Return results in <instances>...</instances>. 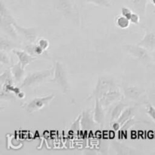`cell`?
<instances>
[{
    "mask_svg": "<svg viewBox=\"0 0 155 155\" xmlns=\"http://www.w3.org/2000/svg\"><path fill=\"white\" fill-rule=\"evenodd\" d=\"M89 98H98L105 109L110 108L117 102L125 99L119 85L110 77H100L98 78Z\"/></svg>",
    "mask_w": 155,
    "mask_h": 155,
    "instance_id": "obj_1",
    "label": "cell"
},
{
    "mask_svg": "<svg viewBox=\"0 0 155 155\" xmlns=\"http://www.w3.org/2000/svg\"><path fill=\"white\" fill-rule=\"evenodd\" d=\"M54 68H48L40 71H35L32 72L27 73V75L24 78L21 84H19L20 88H35L45 82L49 81L50 79L54 76Z\"/></svg>",
    "mask_w": 155,
    "mask_h": 155,
    "instance_id": "obj_2",
    "label": "cell"
},
{
    "mask_svg": "<svg viewBox=\"0 0 155 155\" xmlns=\"http://www.w3.org/2000/svg\"><path fill=\"white\" fill-rule=\"evenodd\" d=\"M15 21V19L14 18V17L5 5L2 0H1V5H0V27H1V30L9 37L15 40L18 39L19 35L14 26Z\"/></svg>",
    "mask_w": 155,
    "mask_h": 155,
    "instance_id": "obj_3",
    "label": "cell"
},
{
    "mask_svg": "<svg viewBox=\"0 0 155 155\" xmlns=\"http://www.w3.org/2000/svg\"><path fill=\"white\" fill-rule=\"evenodd\" d=\"M54 68V76L48 82L55 84L63 94H68L70 91V84L64 65L61 62H56Z\"/></svg>",
    "mask_w": 155,
    "mask_h": 155,
    "instance_id": "obj_4",
    "label": "cell"
},
{
    "mask_svg": "<svg viewBox=\"0 0 155 155\" xmlns=\"http://www.w3.org/2000/svg\"><path fill=\"white\" fill-rule=\"evenodd\" d=\"M123 49L132 57L137 59L141 63L145 65L151 63L153 59L150 51H148L147 49L144 48L143 46L138 45L137 43L136 45L126 44V45L123 46Z\"/></svg>",
    "mask_w": 155,
    "mask_h": 155,
    "instance_id": "obj_5",
    "label": "cell"
},
{
    "mask_svg": "<svg viewBox=\"0 0 155 155\" xmlns=\"http://www.w3.org/2000/svg\"><path fill=\"white\" fill-rule=\"evenodd\" d=\"M54 97H55V95L54 94H48L43 97H34L29 102L23 104L22 107L28 113H33L48 106Z\"/></svg>",
    "mask_w": 155,
    "mask_h": 155,
    "instance_id": "obj_6",
    "label": "cell"
},
{
    "mask_svg": "<svg viewBox=\"0 0 155 155\" xmlns=\"http://www.w3.org/2000/svg\"><path fill=\"white\" fill-rule=\"evenodd\" d=\"M123 93H124V98L127 99L131 101H134L135 103H145V94L146 91L142 87L135 86V85H129L123 88Z\"/></svg>",
    "mask_w": 155,
    "mask_h": 155,
    "instance_id": "obj_7",
    "label": "cell"
},
{
    "mask_svg": "<svg viewBox=\"0 0 155 155\" xmlns=\"http://www.w3.org/2000/svg\"><path fill=\"white\" fill-rule=\"evenodd\" d=\"M140 105V103H136L135 105H130L129 106H127L124 109V112H122L120 116L118 118V119H117L116 121L110 123L111 124L112 129L114 131H116V132L117 131H120V129H121L122 126L126 122H127L129 119H130L135 116V115L137 112Z\"/></svg>",
    "mask_w": 155,
    "mask_h": 155,
    "instance_id": "obj_8",
    "label": "cell"
},
{
    "mask_svg": "<svg viewBox=\"0 0 155 155\" xmlns=\"http://www.w3.org/2000/svg\"><path fill=\"white\" fill-rule=\"evenodd\" d=\"M101 127L94 119L93 109H85L81 113V128L83 132H90Z\"/></svg>",
    "mask_w": 155,
    "mask_h": 155,
    "instance_id": "obj_9",
    "label": "cell"
},
{
    "mask_svg": "<svg viewBox=\"0 0 155 155\" xmlns=\"http://www.w3.org/2000/svg\"><path fill=\"white\" fill-rule=\"evenodd\" d=\"M14 26H15L18 35L24 37L27 42L30 43H34L36 42V40H38V32L36 28L21 27L16 22V21L14 23Z\"/></svg>",
    "mask_w": 155,
    "mask_h": 155,
    "instance_id": "obj_10",
    "label": "cell"
},
{
    "mask_svg": "<svg viewBox=\"0 0 155 155\" xmlns=\"http://www.w3.org/2000/svg\"><path fill=\"white\" fill-rule=\"evenodd\" d=\"M129 106H130V104L127 101H125L124 99H123V100H120V101L117 102L114 104L112 105L110 107V112H109L110 123L113 122L118 119V118L120 116V115L124 112V109Z\"/></svg>",
    "mask_w": 155,
    "mask_h": 155,
    "instance_id": "obj_11",
    "label": "cell"
},
{
    "mask_svg": "<svg viewBox=\"0 0 155 155\" xmlns=\"http://www.w3.org/2000/svg\"><path fill=\"white\" fill-rule=\"evenodd\" d=\"M12 53L18 57V62L21 64V65H22V67L24 68H25L27 65H29L30 63H32L33 61L36 60V59H38V58L34 57V56L29 54V53H27V52H26L25 50L20 48L14 49V50H12Z\"/></svg>",
    "mask_w": 155,
    "mask_h": 155,
    "instance_id": "obj_12",
    "label": "cell"
},
{
    "mask_svg": "<svg viewBox=\"0 0 155 155\" xmlns=\"http://www.w3.org/2000/svg\"><path fill=\"white\" fill-rule=\"evenodd\" d=\"M106 109L98 98H95V107L93 109L94 119L101 127L104 124L106 116Z\"/></svg>",
    "mask_w": 155,
    "mask_h": 155,
    "instance_id": "obj_13",
    "label": "cell"
},
{
    "mask_svg": "<svg viewBox=\"0 0 155 155\" xmlns=\"http://www.w3.org/2000/svg\"><path fill=\"white\" fill-rule=\"evenodd\" d=\"M137 44L147 49L148 51L152 52L155 50V33L147 30L142 39Z\"/></svg>",
    "mask_w": 155,
    "mask_h": 155,
    "instance_id": "obj_14",
    "label": "cell"
},
{
    "mask_svg": "<svg viewBox=\"0 0 155 155\" xmlns=\"http://www.w3.org/2000/svg\"><path fill=\"white\" fill-rule=\"evenodd\" d=\"M21 49L25 50L26 52L30 54L31 56H34V57L39 58L44 56V57H47V51H45L43 49L41 46H39L37 43H29L27 45L21 46Z\"/></svg>",
    "mask_w": 155,
    "mask_h": 155,
    "instance_id": "obj_15",
    "label": "cell"
},
{
    "mask_svg": "<svg viewBox=\"0 0 155 155\" xmlns=\"http://www.w3.org/2000/svg\"><path fill=\"white\" fill-rule=\"evenodd\" d=\"M11 71H12V75L15 79V84L18 85L22 82L24 78H25V68H24L19 62L17 63L13 64L10 67Z\"/></svg>",
    "mask_w": 155,
    "mask_h": 155,
    "instance_id": "obj_16",
    "label": "cell"
},
{
    "mask_svg": "<svg viewBox=\"0 0 155 155\" xmlns=\"http://www.w3.org/2000/svg\"><path fill=\"white\" fill-rule=\"evenodd\" d=\"M111 147L117 154H135L137 153L134 147H129L117 141H111Z\"/></svg>",
    "mask_w": 155,
    "mask_h": 155,
    "instance_id": "obj_17",
    "label": "cell"
},
{
    "mask_svg": "<svg viewBox=\"0 0 155 155\" xmlns=\"http://www.w3.org/2000/svg\"><path fill=\"white\" fill-rule=\"evenodd\" d=\"M16 48L21 49V46L15 43L13 40L8 39L6 36L5 37V36H2L0 37V50L9 53L10 51H12L14 49Z\"/></svg>",
    "mask_w": 155,
    "mask_h": 155,
    "instance_id": "obj_18",
    "label": "cell"
},
{
    "mask_svg": "<svg viewBox=\"0 0 155 155\" xmlns=\"http://www.w3.org/2000/svg\"><path fill=\"white\" fill-rule=\"evenodd\" d=\"M148 0H130L133 9L140 16H145Z\"/></svg>",
    "mask_w": 155,
    "mask_h": 155,
    "instance_id": "obj_19",
    "label": "cell"
},
{
    "mask_svg": "<svg viewBox=\"0 0 155 155\" xmlns=\"http://www.w3.org/2000/svg\"><path fill=\"white\" fill-rule=\"evenodd\" d=\"M58 9L66 17L70 16L73 13L72 5L69 0H59Z\"/></svg>",
    "mask_w": 155,
    "mask_h": 155,
    "instance_id": "obj_20",
    "label": "cell"
},
{
    "mask_svg": "<svg viewBox=\"0 0 155 155\" xmlns=\"http://www.w3.org/2000/svg\"><path fill=\"white\" fill-rule=\"evenodd\" d=\"M0 81H1V86L6 84H15V79L12 75L10 68H6L4 71H2L1 75H0Z\"/></svg>",
    "mask_w": 155,
    "mask_h": 155,
    "instance_id": "obj_21",
    "label": "cell"
},
{
    "mask_svg": "<svg viewBox=\"0 0 155 155\" xmlns=\"http://www.w3.org/2000/svg\"><path fill=\"white\" fill-rule=\"evenodd\" d=\"M0 99L1 100H5V101H16L18 97L11 91L3 88V87H1Z\"/></svg>",
    "mask_w": 155,
    "mask_h": 155,
    "instance_id": "obj_22",
    "label": "cell"
},
{
    "mask_svg": "<svg viewBox=\"0 0 155 155\" xmlns=\"http://www.w3.org/2000/svg\"><path fill=\"white\" fill-rule=\"evenodd\" d=\"M13 59L10 57L8 53L0 50V63H1V68L5 66L6 68H10L13 63Z\"/></svg>",
    "mask_w": 155,
    "mask_h": 155,
    "instance_id": "obj_23",
    "label": "cell"
},
{
    "mask_svg": "<svg viewBox=\"0 0 155 155\" xmlns=\"http://www.w3.org/2000/svg\"><path fill=\"white\" fill-rule=\"evenodd\" d=\"M115 24H116L117 27H118L120 29H127L130 27V19L127 18V17L124 16V15H117L115 18Z\"/></svg>",
    "mask_w": 155,
    "mask_h": 155,
    "instance_id": "obj_24",
    "label": "cell"
},
{
    "mask_svg": "<svg viewBox=\"0 0 155 155\" xmlns=\"http://www.w3.org/2000/svg\"><path fill=\"white\" fill-rule=\"evenodd\" d=\"M140 122V120H137L136 118L133 117V118L129 119L128 121L126 122L123 125L121 129H120V133L122 134V135H125L126 132H127V130H129L132 126H133L135 124H136V123H139Z\"/></svg>",
    "mask_w": 155,
    "mask_h": 155,
    "instance_id": "obj_25",
    "label": "cell"
},
{
    "mask_svg": "<svg viewBox=\"0 0 155 155\" xmlns=\"http://www.w3.org/2000/svg\"><path fill=\"white\" fill-rule=\"evenodd\" d=\"M82 131L81 128V114L77 117V119L72 123L71 128H70V132H73L74 134H78Z\"/></svg>",
    "mask_w": 155,
    "mask_h": 155,
    "instance_id": "obj_26",
    "label": "cell"
},
{
    "mask_svg": "<svg viewBox=\"0 0 155 155\" xmlns=\"http://www.w3.org/2000/svg\"><path fill=\"white\" fill-rule=\"evenodd\" d=\"M86 2L92 3L97 6L102 8H110L111 7V4L107 0H86Z\"/></svg>",
    "mask_w": 155,
    "mask_h": 155,
    "instance_id": "obj_27",
    "label": "cell"
},
{
    "mask_svg": "<svg viewBox=\"0 0 155 155\" xmlns=\"http://www.w3.org/2000/svg\"><path fill=\"white\" fill-rule=\"evenodd\" d=\"M145 104V109H146V113L149 115L150 118L152 119L155 122V107L148 100H146Z\"/></svg>",
    "mask_w": 155,
    "mask_h": 155,
    "instance_id": "obj_28",
    "label": "cell"
},
{
    "mask_svg": "<svg viewBox=\"0 0 155 155\" xmlns=\"http://www.w3.org/2000/svg\"><path fill=\"white\" fill-rule=\"evenodd\" d=\"M36 43L39 46L42 47L45 51H47L48 48L49 47V41L47 39H45V38H39V39L36 40Z\"/></svg>",
    "mask_w": 155,
    "mask_h": 155,
    "instance_id": "obj_29",
    "label": "cell"
},
{
    "mask_svg": "<svg viewBox=\"0 0 155 155\" xmlns=\"http://www.w3.org/2000/svg\"><path fill=\"white\" fill-rule=\"evenodd\" d=\"M140 18L141 16L139 14L136 13V12H133L132 15L130 16V21L133 24H139V23H140Z\"/></svg>",
    "mask_w": 155,
    "mask_h": 155,
    "instance_id": "obj_30",
    "label": "cell"
},
{
    "mask_svg": "<svg viewBox=\"0 0 155 155\" xmlns=\"http://www.w3.org/2000/svg\"><path fill=\"white\" fill-rule=\"evenodd\" d=\"M133 12V11H132L131 9L128 7L123 6V7L121 8V15H124V16H125V17H127V18H129V19H130V16L132 15Z\"/></svg>",
    "mask_w": 155,
    "mask_h": 155,
    "instance_id": "obj_31",
    "label": "cell"
},
{
    "mask_svg": "<svg viewBox=\"0 0 155 155\" xmlns=\"http://www.w3.org/2000/svg\"><path fill=\"white\" fill-rule=\"evenodd\" d=\"M150 1H151V2L154 5H155V0H150Z\"/></svg>",
    "mask_w": 155,
    "mask_h": 155,
    "instance_id": "obj_32",
    "label": "cell"
},
{
    "mask_svg": "<svg viewBox=\"0 0 155 155\" xmlns=\"http://www.w3.org/2000/svg\"><path fill=\"white\" fill-rule=\"evenodd\" d=\"M154 154H155V150L154 151Z\"/></svg>",
    "mask_w": 155,
    "mask_h": 155,
    "instance_id": "obj_33",
    "label": "cell"
},
{
    "mask_svg": "<svg viewBox=\"0 0 155 155\" xmlns=\"http://www.w3.org/2000/svg\"><path fill=\"white\" fill-rule=\"evenodd\" d=\"M154 13H155V11H154Z\"/></svg>",
    "mask_w": 155,
    "mask_h": 155,
    "instance_id": "obj_34",
    "label": "cell"
}]
</instances>
